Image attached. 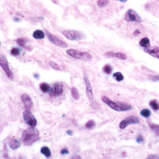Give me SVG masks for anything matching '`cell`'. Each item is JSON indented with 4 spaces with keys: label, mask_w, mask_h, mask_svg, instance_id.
Masks as SVG:
<instances>
[{
    "label": "cell",
    "mask_w": 159,
    "mask_h": 159,
    "mask_svg": "<svg viewBox=\"0 0 159 159\" xmlns=\"http://www.w3.org/2000/svg\"><path fill=\"white\" fill-rule=\"evenodd\" d=\"M21 139L25 145H31L39 140V133L33 127L29 128L23 132Z\"/></svg>",
    "instance_id": "1"
},
{
    "label": "cell",
    "mask_w": 159,
    "mask_h": 159,
    "mask_svg": "<svg viewBox=\"0 0 159 159\" xmlns=\"http://www.w3.org/2000/svg\"><path fill=\"white\" fill-rule=\"evenodd\" d=\"M102 100L111 108L116 111L124 112L132 109V106L129 104L120 102H114L105 96L101 97Z\"/></svg>",
    "instance_id": "2"
},
{
    "label": "cell",
    "mask_w": 159,
    "mask_h": 159,
    "mask_svg": "<svg viewBox=\"0 0 159 159\" xmlns=\"http://www.w3.org/2000/svg\"><path fill=\"white\" fill-rule=\"evenodd\" d=\"M66 52L67 54L70 57L76 59L89 60L91 59L92 58V56L87 52H82L74 49L68 50L66 51Z\"/></svg>",
    "instance_id": "3"
},
{
    "label": "cell",
    "mask_w": 159,
    "mask_h": 159,
    "mask_svg": "<svg viewBox=\"0 0 159 159\" xmlns=\"http://www.w3.org/2000/svg\"><path fill=\"white\" fill-rule=\"evenodd\" d=\"M62 33L68 39L73 41H79L85 38L82 33L76 30H64Z\"/></svg>",
    "instance_id": "4"
},
{
    "label": "cell",
    "mask_w": 159,
    "mask_h": 159,
    "mask_svg": "<svg viewBox=\"0 0 159 159\" xmlns=\"http://www.w3.org/2000/svg\"><path fill=\"white\" fill-rule=\"evenodd\" d=\"M0 65L2 69L4 71L5 73L7 74V76L9 79H13V74L9 68L8 60L5 56L2 55V54H1L0 55Z\"/></svg>",
    "instance_id": "5"
},
{
    "label": "cell",
    "mask_w": 159,
    "mask_h": 159,
    "mask_svg": "<svg viewBox=\"0 0 159 159\" xmlns=\"http://www.w3.org/2000/svg\"><path fill=\"white\" fill-rule=\"evenodd\" d=\"M140 122V120L138 117L134 116H129L122 120L120 124V128L125 129L128 125L131 124H137Z\"/></svg>",
    "instance_id": "6"
},
{
    "label": "cell",
    "mask_w": 159,
    "mask_h": 159,
    "mask_svg": "<svg viewBox=\"0 0 159 159\" xmlns=\"http://www.w3.org/2000/svg\"><path fill=\"white\" fill-rule=\"evenodd\" d=\"M23 117L25 122L30 126L34 127L37 125V121L34 116L33 115L32 113L30 111L28 110H26L25 111H24Z\"/></svg>",
    "instance_id": "7"
},
{
    "label": "cell",
    "mask_w": 159,
    "mask_h": 159,
    "mask_svg": "<svg viewBox=\"0 0 159 159\" xmlns=\"http://www.w3.org/2000/svg\"><path fill=\"white\" fill-rule=\"evenodd\" d=\"M46 33L50 41H51L52 44H55L56 46H59L62 48H67L68 47L67 44L65 43V42L55 36L51 34V33L49 32L48 31H46Z\"/></svg>",
    "instance_id": "8"
},
{
    "label": "cell",
    "mask_w": 159,
    "mask_h": 159,
    "mask_svg": "<svg viewBox=\"0 0 159 159\" xmlns=\"http://www.w3.org/2000/svg\"><path fill=\"white\" fill-rule=\"evenodd\" d=\"M125 19L126 21L128 22L135 21L139 23L141 22V19L140 16L133 9H129L127 12L125 16Z\"/></svg>",
    "instance_id": "9"
},
{
    "label": "cell",
    "mask_w": 159,
    "mask_h": 159,
    "mask_svg": "<svg viewBox=\"0 0 159 159\" xmlns=\"http://www.w3.org/2000/svg\"><path fill=\"white\" fill-rule=\"evenodd\" d=\"M63 92V85L61 83H57L53 85L49 91V94L51 96L56 97L61 94Z\"/></svg>",
    "instance_id": "10"
},
{
    "label": "cell",
    "mask_w": 159,
    "mask_h": 159,
    "mask_svg": "<svg viewBox=\"0 0 159 159\" xmlns=\"http://www.w3.org/2000/svg\"><path fill=\"white\" fill-rule=\"evenodd\" d=\"M21 99L26 110H30L33 107V103L30 96L27 94H23L21 96Z\"/></svg>",
    "instance_id": "11"
},
{
    "label": "cell",
    "mask_w": 159,
    "mask_h": 159,
    "mask_svg": "<svg viewBox=\"0 0 159 159\" xmlns=\"http://www.w3.org/2000/svg\"><path fill=\"white\" fill-rule=\"evenodd\" d=\"M84 80L85 81V85H86V95L87 96L88 99L90 100H92L93 99V93H92V86L90 84V81L89 80L87 76L85 75L84 76Z\"/></svg>",
    "instance_id": "12"
},
{
    "label": "cell",
    "mask_w": 159,
    "mask_h": 159,
    "mask_svg": "<svg viewBox=\"0 0 159 159\" xmlns=\"http://www.w3.org/2000/svg\"><path fill=\"white\" fill-rule=\"evenodd\" d=\"M144 51L146 53L150 54L153 57L159 59V48L157 47H148L144 49Z\"/></svg>",
    "instance_id": "13"
},
{
    "label": "cell",
    "mask_w": 159,
    "mask_h": 159,
    "mask_svg": "<svg viewBox=\"0 0 159 159\" xmlns=\"http://www.w3.org/2000/svg\"><path fill=\"white\" fill-rule=\"evenodd\" d=\"M8 144L10 148L13 150H16L18 149L21 146L20 142L13 137H10V138L9 139Z\"/></svg>",
    "instance_id": "14"
},
{
    "label": "cell",
    "mask_w": 159,
    "mask_h": 159,
    "mask_svg": "<svg viewBox=\"0 0 159 159\" xmlns=\"http://www.w3.org/2000/svg\"><path fill=\"white\" fill-rule=\"evenodd\" d=\"M33 37L37 39H42L45 37V34L42 30H37L33 33Z\"/></svg>",
    "instance_id": "15"
},
{
    "label": "cell",
    "mask_w": 159,
    "mask_h": 159,
    "mask_svg": "<svg viewBox=\"0 0 159 159\" xmlns=\"http://www.w3.org/2000/svg\"><path fill=\"white\" fill-rule=\"evenodd\" d=\"M140 45L141 47L145 48H148L150 46V42L149 38L147 37H144L142 38L140 42Z\"/></svg>",
    "instance_id": "16"
},
{
    "label": "cell",
    "mask_w": 159,
    "mask_h": 159,
    "mask_svg": "<svg viewBox=\"0 0 159 159\" xmlns=\"http://www.w3.org/2000/svg\"><path fill=\"white\" fill-rule=\"evenodd\" d=\"M148 125L150 128L155 132V135L159 137V125L156 124L152 122H149Z\"/></svg>",
    "instance_id": "17"
},
{
    "label": "cell",
    "mask_w": 159,
    "mask_h": 159,
    "mask_svg": "<svg viewBox=\"0 0 159 159\" xmlns=\"http://www.w3.org/2000/svg\"><path fill=\"white\" fill-rule=\"evenodd\" d=\"M41 152L42 154L44 155L47 158L50 157L51 155V150L50 149V148L46 146L42 148L41 149Z\"/></svg>",
    "instance_id": "18"
},
{
    "label": "cell",
    "mask_w": 159,
    "mask_h": 159,
    "mask_svg": "<svg viewBox=\"0 0 159 159\" xmlns=\"http://www.w3.org/2000/svg\"><path fill=\"white\" fill-rule=\"evenodd\" d=\"M71 93H72V96L74 99H76V100H79V92L76 88L74 87L72 88V90H71Z\"/></svg>",
    "instance_id": "19"
},
{
    "label": "cell",
    "mask_w": 159,
    "mask_h": 159,
    "mask_svg": "<svg viewBox=\"0 0 159 159\" xmlns=\"http://www.w3.org/2000/svg\"><path fill=\"white\" fill-rule=\"evenodd\" d=\"M113 77L118 82H120L124 79L123 75L120 72H117L114 73L113 74Z\"/></svg>",
    "instance_id": "20"
},
{
    "label": "cell",
    "mask_w": 159,
    "mask_h": 159,
    "mask_svg": "<svg viewBox=\"0 0 159 159\" xmlns=\"http://www.w3.org/2000/svg\"><path fill=\"white\" fill-rule=\"evenodd\" d=\"M40 88L42 91L44 93L48 92L50 90V85L46 83H43L40 84Z\"/></svg>",
    "instance_id": "21"
},
{
    "label": "cell",
    "mask_w": 159,
    "mask_h": 159,
    "mask_svg": "<svg viewBox=\"0 0 159 159\" xmlns=\"http://www.w3.org/2000/svg\"><path fill=\"white\" fill-rule=\"evenodd\" d=\"M150 106L151 108L155 111H157L159 110V104L158 103L156 100H151L149 103Z\"/></svg>",
    "instance_id": "22"
},
{
    "label": "cell",
    "mask_w": 159,
    "mask_h": 159,
    "mask_svg": "<svg viewBox=\"0 0 159 159\" xmlns=\"http://www.w3.org/2000/svg\"><path fill=\"white\" fill-rule=\"evenodd\" d=\"M151 111L148 109H143L140 112V114L145 118H148L151 115Z\"/></svg>",
    "instance_id": "23"
},
{
    "label": "cell",
    "mask_w": 159,
    "mask_h": 159,
    "mask_svg": "<svg viewBox=\"0 0 159 159\" xmlns=\"http://www.w3.org/2000/svg\"><path fill=\"white\" fill-rule=\"evenodd\" d=\"M113 68L112 66L110 65H106L104 67V72L106 73V74L109 75L111 74V73L113 72Z\"/></svg>",
    "instance_id": "24"
},
{
    "label": "cell",
    "mask_w": 159,
    "mask_h": 159,
    "mask_svg": "<svg viewBox=\"0 0 159 159\" xmlns=\"http://www.w3.org/2000/svg\"><path fill=\"white\" fill-rule=\"evenodd\" d=\"M26 41L25 39L23 38H18L16 40L17 43L20 46H22V47H23V48H27L25 46Z\"/></svg>",
    "instance_id": "25"
},
{
    "label": "cell",
    "mask_w": 159,
    "mask_h": 159,
    "mask_svg": "<svg viewBox=\"0 0 159 159\" xmlns=\"http://www.w3.org/2000/svg\"><path fill=\"white\" fill-rule=\"evenodd\" d=\"M109 3L108 0H99L97 2V4L99 7H105Z\"/></svg>",
    "instance_id": "26"
},
{
    "label": "cell",
    "mask_w": 159,
    "mask_h": 159,
    "mask_svg": "<svg viewBox=\"0 0 159 159\" xmlns=\"http://www.w3.org/2000/svg\"><path fill=\"white\" fill-rule=\"evenodd\" d=\"M116 57L119 58L120 60H126L127 58V56L126 54L121 52L116 53Z\"/></svg>",
    "instance_id": "27"
},
{
    "label": "cell",
    "mask_w": 159,
    "mask_h": 159,
    "mask_svg": "<svg viewBox=\"0 0 159 159\" xmlns=\"http://www.w3.org/2000/svg\"><path fill=\"white\" fill-rule=\"evenodd\" d=\"M20 53V51L19 49L17 48H14L12 49L11 51V54L14 56H18Z\"/></svg>",
    "instance_id": "28"
},
{
    "label": "cell",
    "mask_w": 159,
    "mask_h": 159,
    "mask_svg": "<svg viewBox=\"0 0 159 159\" xmlns=\"http://www.w3.org/2000/svg\"><path fill=\"white\" fill-rule=\"evenodd\" d=\"M95 126V123L93 120H90L85 125V127L88 128H92Z\"/></svg>",
    "instance_id": "29"
},
{
    "label": "cell",
    "mask_w": 159,
    "mask_h": 159,
    "mask_svg": "<svg viewBox=\"0 0 159 159\" xmlns=\"http://www.w3.org/2000/svg\"><path fill=\"white\" fill-rule=\"evenodd\" d=\"M50 65H51V67L53 68L54 69L60 70V67L57 64H56L54 62H50Z\"/></svg>",
    "instance_id": "30"
},
{
    "label": "cell",
    "mask_w": 159,
    "mask_h": 159,
    "mask_svg": "<svg viewBox=\"0 0 159 159\" xmlns=\"http://www.w3.org/2000/svg\"><path fill=\"white\" fill-rule=\"evenodd\" d=\"M144 141V139L141 135H139L138 137L136 139V142L138 143H143Z\"/></svg>",
    "instance_id": "31"
},
{
    "label": "cell",
    "mask_w": 159,
    "mask_h": 159,
    "mask_svg": "<svg viewBox=\"0 0 159 159\" xmlns=\"http://www.w3.org/2000/svg\"><path fill=\"white\" fill-rule=\"evenodd\" d=\"M105 56H106L107 57L114 58V57H116V53L112 51H109V52H106L105 54Z\"/></svg>",
    "instance_id": "32"
},
{
    "label": "cell",
    "mask_w": 159,
    "mask_h": 159,
    "mask_svg": "<svg viewBox=\"0 0 159 159\" xmlns=\"http://www.w3.org/2000/svg\"><path fill=\"white\" fill-rule=\"evenodd\" d=\"M150 79L153 81H159V75H155V76H152L150 77Z\"/></svg>",
    "instance_id": "33"
},
{
    "label": "cell",
    "mask_w": 159,
    "mask_h": 159,
    "mask_svg": "<svg viewBox=\"0 0 159 159\" xmlns=\"http://www.w3.org/2000/svg\"><path fill=\"white\" fill-rule=\"evenodd\" d=\"M69 151L66 148H63L62 149L61 151V154L62 155H65V154H69Z\"/></svg>",
    "instance_id": "34"
},
{
    "label": "cell",
    "mask_w": 159,
    "mask_h": 159,
    "mask_svg": "<svg viewBox=\"0 0 159 159\" xmlns=\"http://www.w3.org/2000/svg\"><path fill=\"white\" fill-rule=\"evenodd\" d=\"M147 159H159V157L156 155H149L147 157Z\"/></svg>",
    "instance_id": "35"
},
{
    "label": "cell",
    "mask_w": 159,
    "mask_h": 159,
    "mask_svg": "<svg viewBox=\"0 0 159 159\" xmlns=\"http://www.w3.org/2000/svg\"><path fill=\"white\" fill-rule=\"evenodd\" d=\"M140 33H141V32H140V30H136L134 31V35H136L139 34H140Z\"/></svg>",
    "instance_id": "36"
},
{
    "label": "cell",
    "mask_w": 159,
    "mask_h": 159,
    "mask_svg": "<svg viewBox=\"0 0 159 159\" xmlns=\"http://www.w3.org/2000/svg\"><path fill=\"white\" fill-rule=\"evenodd\" d=\"M66 134H69L70 135H72L73 134V132L72 131V130H68L66 132Z\"/></svg>",
    "instance_id": "37"
},
{
    "label": "cell",
    "mask_w": 159,
    "mask_h": 159,
    "mask_svg": "<svg viewBox=\"0 0 159 159\" xmlns=\"http://www.w3.org/2000/svg\"><path fill=\"white\" fill-rule=\"evenodd\" d=\"M117 1H119L122 2H127V0H117Z\"/></svg>",
    "instance_id": "38"
}]
</instances>
